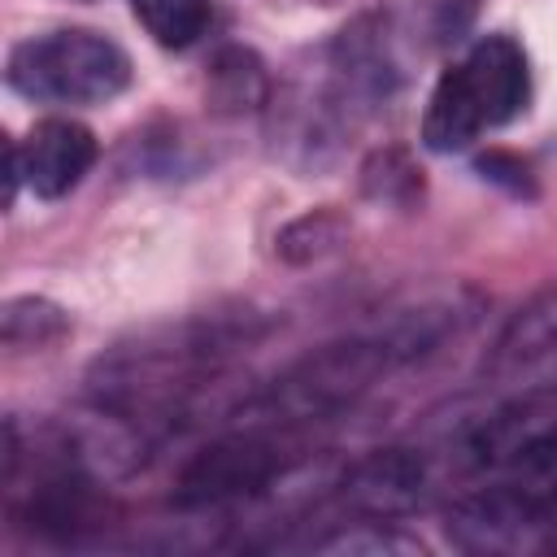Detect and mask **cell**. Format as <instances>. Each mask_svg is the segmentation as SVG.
<instances>
[{"label":"cell","instance_id":"cell-14","mask_svg":"<svg viewBox=\"0 0 557 557\" xmlns=\"http://www.w3.org/2000/svg\"><path fill=\"white\" fill-rule=\"evenodd\" d=\"M318 548H326V553H361V548H370V553H418V544L413 540H400V535H392V531H383V527H374V522H366L361 531H344V535H335V540H322Z\"/></svg>","mask_w":557,"mask_h":557},{"label":"cell","instance_id":"cell-3","mask_svg":"<svg viewBox=\"0 0 557 557\" xmlns=\"http://www.w3.org/2000/svg\"><path fill=\"white\" fill-rule=\"evenodd\" d=\"M453 457L474 474L548 479L557 470V383H531L479 413L457 435Z\"/></svg>","mask_w":557,"mask_h":557},{"label":"cell","instance_id":"cell-11","mask_svg":"<svg viewBox=\"0 0 557 557\" xmlns=\"http://www.w3.org/2000/svg\"><path fill=\"white\" fill-rule=\"evenodd\" d=\"M65 331H70V318L52 300H39V296H17L0 313V335L9 348H44L61 339Z\"/></svg>","mask_w":557,"mask_h":557},{"label":"cell","instance_id":"cell-9","mask_svg":"<svg viewBox=\"0 0 557 557\" xmlns=\"http://www.w3.org/2000/svg\"><path fill=\"white\" fill-rule=\"evenodd\" d=\"M265 100V70L248 48H222L209 70V104L218 113H244Z\"/></svg>","mask_w":557,"mask_h":557},{"label":"cell","instance_id":"cell-2","mask_svg":"<svg viewBox=\"0 0 557 557\" xmlns=\"http://www.w3.org/2000/svg\"><path fill=\"white\" fill-rule=\"evenodd\" d=\"M9 87L48 104H104L131 83V57L96 30L30 35L9 52Z\"/></svg>","mask_w":557,"mask_h":557},{"label":"cell","instance_id":"cell-1","mask_svg":"<svg viewBox=\"0 0 557 557\" xmlns=\"http://www.w3.org/2000/svg\"><path fill=\"white\" fill-rule=\"evenodd\" d=\"M527 96L531 70L522 44L509 35H483L461 65L440 74L422 113V144L431 152H461L483 126H505L518 117Z\"/></svg>","mask_w":557,"mask_h":557},{"label":"cell","instance_id":"cell-6","mask_svg":"<svg viewBox=\"0 0 557 557\" xmlns=\"http://www.w3.org/2000/svg\"><path fill=\"white\" fill-rule=\"evenodd\" d=\"M431 461L422 448H379L348 466L339 479V500L366 518H396L426 500Z\"/></svg>","mask_w":557,"mask_h":557},{"label":"cell","instance_id":"cell-15","mask_svg":"<svg viewBox=\"0 0 557 557\" xmlns=\"http://www.w3.org/2000/svg\"><path fill=\"white\" fill-rule=\"evenodd\" d=\"M479 174L483 178H492V183H505L509 191H531V178H527V165L518 161V157H505V152H487V157H479Z\"/></svg>","mask_w":557,"mask_h":557},{"label":"cell","instance_id":"cell-10","mask_svg":"<svg viewBox=\"0 0 557 557\" xmlns=\"http://www.w3.org/2000/svg\"><path fill=\"white\" fill-rule=\"evenodd\" d=\"M131 9L161 48H187L209 26V0H131Z\"/></svg>","mask_w":557,"mask_h":557},{"label":"cell","instance_id":"cell-12","mask_svg":"<svg viewBox=\"0 0 557 557\" xmlns=\"http://www.w3.org/2000/svg\"><path fill=\"white\" fill-rule=\"evenodd\" d=\"M344 235H348L344 218L318 209V213H305V218H296L292 226H283V235H278V257L292 261V265H305V261H318V257L335 252V248L344 244Z\"/></svg>","mask_w":557,"mask_h":557},{"label":"cell","instance_id":"cell-13","mask_svg":"<svg viewBox=\"0 0 557 557\" xmlns=\"http://www.w3.org/2000/svg\"><path fill=\"white\" fill-rule=\"evenodd\" d=\"M361 187H366V196L405 209V205H413V200L422 196V170H418L400 148H387V152H379V157L361 170Z\"/></svg>","mask_w":557,"mask_h":557},{"label":"cell","instance_id":"cell-4","mask_svg":"<svg viewBox=\"0 0 557 557\" xmlns=\"http://www.w3.org/2000/svg\"><path fill=\"white\" fill-rule=\"evenodd\" d=\"M396 357L379 335L331 344L305 361H296L283 379H274L257 396V418L261 426H296V422H322L339 409H348L366 387H374Z\"/></svg>","mask_w":557,"mask_h":557},{"label":"cell","instance_id":"cell-5","mask_svg":"<svg viewBox=\"0 0 557 557\" xmlns=\"http://www.w3.org/2000/svg\"><path fill=\"white\" fill-rule=\"evenodd\" d=\"M287 470V448L278 440V426H244L231 431L222 440H213L209 448H200L178 483H174V500L191 505V509H209V505H231L244 496L265 492L270 483H278V474Z\"/></svg>","mask_w":557,"mask_h":557},{"label":"cell","instance_id":"cell-8","mask_svg":"<svg viewBox=\"0 0 557 557\" xmlns=\"http://www.w3.org/2000/svg\"><path fill=\"white\" fill-rule=\"evenodd\" d=\"M553 366H557V287L535 296L527 309H518V318L496 339L487 370L505 379H522V374H540Z\"/></svg>","mask_w":557,"mask_h":557},{"label":"cell","instance_id":"cell-7","mask_svg":"<svg viewBox=\"0 0 557 557\" xmlns=\"http://www.w3.org/2000/svg\"><path fill=\"white\" fill-rule=\"evenodd\" d=\"M96 135L74 117H44L22 144V178L39 200H61L96 161Z\"/></svg>","mask_w":557,"mask_h":557}]
</instances>
